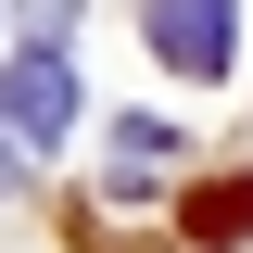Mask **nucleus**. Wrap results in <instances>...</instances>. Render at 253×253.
Masks as SVG:
<instances>
[{
    "label": "nucleus",
    "mask_w": 253,
    "mask_h": 253,
    "mask_svg": "<svg viewBox=\"0 0 253 253\" xmlns=\"http://www.w3.org/2000/svg\"><path fill=\"white\" fill-rule=\"evenodd\" d=\"M228 38H241V0H152L165 76H228Z\"/></svg>",
    "instance_id": "nucleus-1"
},
{
    "label": "nucleus",
    "mask_w": 253,
    "mask_h": 253,
    "mask_svg": "<svg viewBox=\"0 0 253 253\" xmlns=\"http://www.w3.org/2000/svg\"><path fill=\"white\" fill-rule=\"evenodd\" d=\"M0 114L26 126V139H63V126H76V63H63V38H38V51L0 76Z\"/></svg>",
    "instance_id": "nucleus-2"
},
{
    "label": "nucleus",
    "mask_w": 253,
    "mask_h": 253,
    "mask_svg": "<svg viewBox=\"0 0 253 253\" xmlns=\"http://www.w3.org/2000/svg\"><path fill=\"white\" fill-rule=\"evenodd\" d=\"M152 165H177V126H165V114H126L114 126V190H139Z\"/></svg>",
    "instance_id": "nucleus-3"
},
{
    "label": "nucleus",
    "mask_w": 253,
    "mask_h": 253,
    "mask_svg": "<svg viewBox=\"0 0 253 253\" xmlns=\"http://www.w3.org/2000/svg\"><path fill=\"white\" fill-rule=\"evenodd\" d=\"M241 228H253V177H228V190L190 203V241H241Z\"/></svg>",
    "instance_id": "nucleus-4"
},
{
    "label": "nucleus",
    "mask_w": 253,
    "mask_h": 253,
    "mask_svg": "<svg viewBox=\"0 0 253 253\" xmlns=\"http://www.w3.org/2000/svg\"><path fill=\"white\" fill-rule=\"evenodd\" d=\"M26 26H38V38H63V26H76V0H26Z\"/></svg>",
    "instance_id": "nucleus-5"
},
{
    "label": "nucleus",
    "mask_w": 253,
    "mask_h": 253,
    "mask_svg": "<svg viewBox=\"0 0 253 253\" xmlns=\"http://www.w3.org/2000/svg\"><path fill=\"white\" fill-rule=\"evenodd\" d=\"M0 190H13V139H0Z\"/></svg>",
    "instance_id": "nucleus-6"
}]
</instances>
